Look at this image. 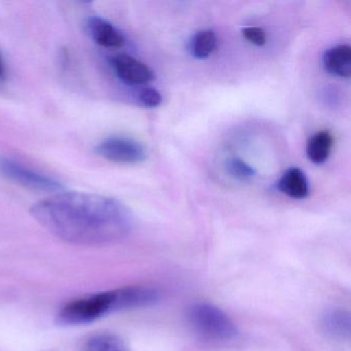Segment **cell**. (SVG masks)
<instances>
[{"instance_id":"9a60e30c","label":"cell","mask_w":351,"mask_h":351,"mask_svg":"<svg viewBox=\"0 0 351 351\" xmlns=\"http://www.w3.org/2000/svg\"><path fill=\"white\" fill-rule=\"evenodd\" d=\"M139 101L147 108H156L162 102V96L157 90L147 88L143 89L138 95Z\"/></svg>"},{"instance_id":"8992f818","label":"cell","mask_w":351,"mask_h":351,"mask_svg":"<svg viewBox=\"0 0 351 351\" xmlns=\"http://www.w3.org/2000/svg\"><path fill=\"white\" fill-rule=\"evenodd\" d=\"M117 77L128 85H143L154 80V73L145 63L129 55H118L110 59Z\"/></svg>"},{"instance_id":"4fadbf2b","label":"cell","mask_w":351,"mask_h":351,"mask_svg":"<svg viewBox=\"0 0 351 351\" xmlns=\"http://www.w3.org/2000/svg\"><path fill=\"white\" fill-rule=\"evenodd\" d=\"M85 351H125V344L117 335L98 334L87 341Z\"/></svg>"},{"instance_id":"52a82bcc","label":"cell","mask_w":351,"mask_h":351,"mask_svg":"<svg viewBox=\"0 0 351 351\" xmlns=\"http://www.w3.org/2000/svg\"><path fill=\"white\" fill-rule=\"evenodd\" d=\"M87 32L96 44L106 48H122L125 45L123 34L102 18H90L87 22Z\"/></svg>"},{"instance_id":"ba28073f","label":"cell","mask_w":351,"mask_h":351,"mask_svg":"<svg viewBox=\"0 0 351 351\" xmlns=\"http://www.w3.org/2000/svg\"><path fill=\"white\" fill-rule=\"evenodd\" d=\"M322 328L328 336L340 341H349L351 337V315L341 308L328 310L322 316Z\"/></svg>"},{"instance_id":"e0dca14e","label":"cell","mask_w":351,"mask_h":351,"mask_svg":"<svg viewBox=\"0 0 351 351\" xmlns=\"http://www.w3.org/2000/svg\"><path fill=\"white\" fill-rule=\"evenodd\" d=\"M5 75V63H3V58L0 56V79H3Z\"/></svg>"},{"instance_id":"7a4b0ae2","label":"cell","mask_w":351,"mask_h":351,"mask_svg":"<svg viewBox=\"0 0 351 351\" xmlns=\"http://www.w3.org/2000/svg\"><path fill=\"white\" fill-rule=\"evenodd\" d=\"M133 309L130 287L101 291L79 298L67 303L57 314L60 326H83L114 312Z\"/></svg>"},{"instance_id":"6da1fadb","label":"cell","mask_w":351,"mask_h":351,"mask_svg":"<svg viewBox=\"0 0 351 351\" xmlns=\"http://www.w3.org/2000/svg\"><path fill=\"white\" fill-rule=\"evenodd\" d=\"M30 215L62 241L91 247L121 241L134 226L120 201L88 193H59L32 205Z\"/></svg>"},{"instance_id":"3957f363","label":"cell","mask_w":351,"mask_h":351,"mask_svg":"<svg viewBox=\"0 0 351 351\" xmlns=\"http://www.w3.org/2000/svg\"><path fill=\"white\" fill-rule=\"evenodd\" d=\"M188 319L195 332L207 340L229 342L238 336L233 320L213 304H194L189 310Z\"/></svg>"},{"instance_id":"7c38bea8","label":"cell","mask_w":351,"mask_h":351,"mask_svg":"<svg viewBox=\"0 0 351 351\" xmlns=\"http://www.w3.org/2000/svg\"><path fill=\"white\" fill-rule=\"evenodd\" d=\"M217 48V36L211 30L198 32L193 38L191 51L193 56L205 59L210 56Z\"/></svg>"},{"instance_id":"8fae6325","label":"cell","mask_w":351,"mask_h":351,"mask_svg":"<svg viewBox=\"0 0 351 351\" xmlns=\"http://www.w3.org/2000/svg\"><path fill=\"white\" fill-rule=\"evenodd\" d=\"M334 138L328 131H320L308 141L307 156L313 163L322 164L328 160L332 151Z\"/></svg>"},{"instance_id":"9c48e42d","label":"cell","mask_w":351,"mask_h":351,"mask_svg":"<svg viewBox=\"0 0 351 351\" xmlns=\"http://www.w3.org/2000/svg\"><path fill=\"white\" fill-rule=\"evenodd\" d=\"M324 65L332 75L349 77L351 73V48L347 45L334 47L326 52Z\"/></svg>"},{"instance_id":"5bb4252c","label":"cell","mask_w":351,"mask_h":351,"mask_svg":"<svg viewBox=\"0 0 351 351\" xmlns=\"http://www.w3.org/2000/svg\"><path fill=\"white\" fill-rule=\"evenodd\" d=\"M227 168L229 173L234 178H238V180H250V178H254V174H256V171L252 166L248 165L245 162L238 159V158L229 160Z\"/></svg>"},{"instance_id":"30bf717a","label":"cell","mask_w":351,"mask_h":351,"mask_svg":"<svg viewBox=\"0 0 351 351\" xmlns=\"http://www.w3.org/2000/svg\"><path fill=\"white\" fill-rule=\"evenodd\" d=\"M278 189L293 199H304L309 194L307 178L299 168H289L278 182Z\"/></svg>"},{"instance_id":"5b68a950","label":"cell","mask_w":351,"mask_h":351,"mask_svg":"<svg viewBox=\"0 0 351 351\" xmlns=\"http://www.w3.org/2000/svg\"><path fill=\"white\" fill-rule=\"evenodd\" d=\"M96 153L108 161L119 164L141 163L147 159V149L134 139L114 136L104 139L96 147Z\"/></svg>"},{"instance_id":"2e32d148","label":"cell","mask_w":351,"mask_h":351,"mask_svg":"<svg viewBox=\"0 0 351 351\" xmlns=\"http://www.w3.org/2000/svg\"><path fill=\"white\" fill-rule=\"evenodd\" d=\"M242 34H243L244 38H245L248 42L256 45V46L261 47L266 44V34H265L262 28L246 27L242 30Z\"/></svg>"},{"instance_id":"277c9868","label":"cell","mask_w":351,"mask_h":351,"mask_svg":"<svg viewBox=\"0 0 351 351\" xmlns=\"http://www.w3.org/2000/svg\"><path fill=\"white\" fill-rule=\"evenodd\" d=\"M0 174L24 188L40 192H62L64 186L59 180L28 168L11 158L0 157Z\"/></svg>"}]
</instances>
